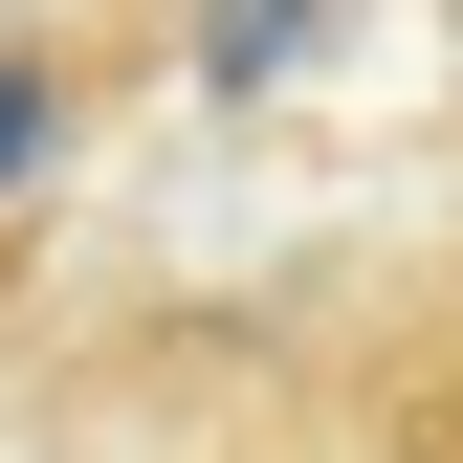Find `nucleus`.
<instances>
[{
    "instance_id": "2",
    "label": "nucleus",
    "mask_w": 463,
    "mask_h": 463,
    "mask_svg": "<svg viewBox=\"0 0 463 463\" xmlns=\"http://www.w3.org/2000/svg\"><path fill=\"white\" fill-rule=\"evenodd\" d=\"M354 463H463V243L397 287V331L354 375Z\"/></svg>"
},
{
    "instance_id": "1",
    "label": "nucleus",
    "mask_w": 463,
    "mask_h": 463,
    "mask_svg": "<svg viewBox=\"0 0 463 463\" xmlns=\"http://www.w3.org/2000/svg\"><path fill=\"white\" fill-rule=\"evenodd\" d=\"M155 89V0H0V199H44Z\"/></svg>"
}]
</instances>
